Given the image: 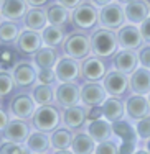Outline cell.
Masks as SVG:
<instances>
[{"label": "cell", "instance_id": "cell-41", "mask_svg": "<svg viewBox=\"0 0 150 154\" xmlns=\"http://www.w3.org/2000/svg\"><path fill=\"white\" fill-rule=\"evenodd\" d=\"M137 143H132V141H122L119 144V151L117 154H134L137 149H135Z\"/></svg>", "mask_w": 150, "mask_h": 154}, {"label": "cell", "instance_id": "cell-38", "mask_svg": "<svg viewBox=\"0 0 150 154\" xmlns=\"http://www.w3.org/2000/svg\"><path fill=\"white\" fill-rule=\"evenodd\" d=\"M15 61H17V56L12 49H8V48L0 49V66L2 67H13L17 64Z\"/></svg>", "mask_w": 150, "mask_h": 154}, {"label": "cell", "instance_id": "cell-15", "mask_svg": "<svg viewBox=\"0 0 150 154\" xmlns=\"http://www.w3.org/2000/svg\"><path fill=\"white\" fill-rule=\"evenodd\" d=\"M30 126H28L27 122H23L21 118H17V120H10V123L7 125V128L3 130V138L7 141H13V143H27L28 136H30Z\"/></svg>", "mask_w": 150, "mask_h": 154}, {"label": "cell", "instance_id": "cell-27", "mask_svg": "<svg viewBox=\"0 0 150 154\" xmlns=\"http://www.w3.org/2000/svg\"><path fill=\"white\" fill-rule=\"evenodd\" d=\"M48 15V23L54 25V26H64L69 21H73V13L69 12V8L63 7L61 3H56V5H51L46 12Z\"/></svg>", "mask_w": 150, "mask_h": 154}, {"label": "cell", "instance_id": "cell-19", "mask_svg": "<svg viewBox=\"0 0 150 154\" xmlns=\"http://www.w3.org/2000/svg\"><path fill=\"white\" fill-rule=\"evenodd\" d=\"M28 12V3L27 0H3L0 5V13L5 20L18 21L25 18Z\"/></svg>", "mask_w": 150, "mask_h": 154}, {"label": "cell", "instance_id": "cell-34", "mask_svg": "<svg viewBox=\"0 0 150 154\" xmlns=\"http://www.w3.org/2000/svg\"><path fill=\"white\" fill-rule=\"evenodd\" d=\"M15 79L10 72L0 71V97H5V95H10L15 89Z\"/></svg>", "mask_w": 150, "mask_h": 154}, {"label": "cell", "instance_id": "cell-52", "mask_svg": "<svg viewBox=\"0 0 150 154\" xmlns=\"http://www.w3.org/2000/svg\"><path fill=\"white\" fill-rule=\"evenodd\" d=\"M147 98H148V102H150V94H148V95H147Z\"/></svg>", "mask_w": 150, "mask_h": 154}, {"label": "cell", "instance_id": "cell-28", "mask_svg": "<svg viewBox=\"0 0 150 154\" xmlns=\"http://www.w3.org/2000/svg\"><path fill=\"white\" fill-rule=\"evenodd\" d=\"M33 62L40 69L54 67L56 62H58V54H56V51H54L53 48H50V46L40 48V49L33 54Z\"/></svg>", "mask_w": 150, "mask_h": 154}, {"label": "cell", "instance_id": "cell-25", "mask_svg": "<svg viewBox=\"0 0 150 154\" xmlns=\"http://www.w3.org/2000/svg\"><path fill=\"white\" fill-rule=\"evenodd\" d=\"M50 146H51V139L46 136L45 131L40 130L30 133V136L27 139V148L33 154H45L50 149Z\"/></svg>", "mask_w": 150, "mask_h": 154}, {"label": "cell", "instance_id": "cell-47", "mask_svg": "<svg viewBox=\"0 0 150 154\" xmlns=\"http://www.w3.org/2000/svg\"><path fill=\"white\" fill-rule=\"evenodd\" d=\"M93 2V5H96V7H106V5H109V3H112L114 0H91Z\"/></svg>", "mask_w": 150, "mask_h": 154}, {"label": "cell", "instance_id": "cell-20", "mask_svg": "<svg viewBox=\"0 0 150 154\" xmlns=\"http://www.w3.org/2000/svg\"><path fill=\"white\" fill-rule=\"evenodd\" d=\"M41 45H43L41 35L38 31H33V30L21 31L18 39H17V46L23 54H35L41 48Z\"/></svg>", "mask_w": 150, "mask_h": 154}, {"label": "cell", "instance_id": "cell-49", "mask_svg": "<svg viewBox=\"0 0 150 154\" xmlns=\"http://www.w3.org/2000/svg\"><path fill=\"white\" fill-rule=\"evenodd\" d=\"M134 154H150V152H148V151H147V149H145V148H144V149H137V151H135Z\"/></svg>", "mask_w": 150, "mask_h": 154}, {"label": "cell", "instance_id": "cell-3", "mask_svg": "<svg viewBox=\"0 0 150 154\" xmlns=\"http://www.w3.org/2000/svg\"><path fill=\"white\" fill-rule=\"evenodd\" d=\"M64 54L73 59H86L89 56L91 49V38H87L84 33H73L63 43Z\"/></svg>", "mask_w": 150, "mask_h": 154}, {"label": "cell", "instance_id": "cell-16", "mask_svg": "<svg viewBox=\"0 0 150 154\" xmlns=\"http://www.w3.org/2000/svg\"><path fill=\"white\" fill-rule=\"evenodd\" d=\"M140 66L139 54L134 49H120L114 54V67L124 74H132L135 69Z\"/></svg>", "mask_w": 150, "mask_h": 154}, {"label": "cell", "instance_id": "cell-4", "mask_svg": "<svg viewBox=\"0 0 150 154\" xmlns=\"http://www.w3.org/2000/svg\"><path fill=\"white\" fill-rule=\"evenodd\" d=\"M61 122V115L58 112L56 107L53 105H41L36 108L35 115H33V126L40 131H54L58 128V125Z\"/></svg>", "mask_w": 150, "mask_h": 154}, {"label": "cell", "instance_id": "cell-48", "mask_svg": "<svg viewBox=\"0 0 150 154\" xmlns=\"http://www.w3.org/2000/svg\"><path fill=\"white\" fill-rule=\"evenodd\" d=\"M53 154H74V152L69 151V149H60V151H54Z\"/></svg>", "mask_w": 150, "mask_h": 154}, {"label": "cell", "instance_id": "cell-6", "mask_svg": "<svg viewBox=\"0 0 150 154\" xmlns=\"http://www.w3.org/2000/svg\"><path fill=\"white\" fill-rule=\"evenodd\" d=\"M117 39H119V46L122 49H140L144 46V38H142V33L139 25H132L127 23L117 30Z\"/></svg>", "mask_w": 150, "mask_h": 154}, {"label": "cell", "instance_id": "cell-53", "mask_svg": "<svg viewBox=\"0 0 150 154\" xmlns=\"http://www.w3.org/2000/svg\"><path fill=\"white\" fill-rule=\"evenodd\" d=\"M0 18H2V13H0Z\"/></svg>", "mask_w": 150, "mask_h": 154}, {"label": "cell", "instance_id": "cell-9", "mask_svg": "<svg viewBox=\"0 0 150 154\" xmlns=\"http://www.w3.org/2000/svg\"><path fill=\"white\" fill-rule=\"evenodd\" d=\"M107 74V67L106 62L101 59L99 56H93V57H86L81 64V77L87 82H97L102 80L104 75Z\"/></svg>", "mask_w": 150, "mask_h": 154}, {"label": "cell", "instance_id": "cell-44", "mask_svg": "<svg viewBox=\"0 0 150 154\" xmlns=\"http://www.w3.org/2000/svg\"><path fill=\"white\" fill-rule=\"evenodd\" d=\"M58 2H60L63 7L69 8V10H74V8H78V7L83 3V0H58Z\"/></svg>", "mask_w": 150, "mask_h": 154}, {"label": "cell", "instance_id": "cell-30", "mask_svg": "<svg viewBox=\"0 0 150 154\" xmlns=\"http://www.w3.org/2000/svg\"><path fill=\"white\" fill-rule=\"evenodd\" d=\"M71 151L74 154H93L96 151V141L87 133H79L73 139Z\"/></svg>", "mask_w": 150, "mask_h": 154}, {"label": "cell", "instance_id": "cell-56", "mask_svg": "<svg viewBox=\"0 0 150 154\" xmlns=\"http://www.w3.org/2000/svg\"><path fill=\"white\" fill-rule=\"evenodd\" d=\"M0 100H2V97H0Z\"/></svg>", "mask_w": 150, "mask_h": 154}, {"label": "cell", "instance_id": "cell-37", "mask_svg": "<svg viewBox=\"0 0 150 154\" xmlns=\"http://www.w3.org/2000/svg\"><path fill=\"white\" fill-rule=\"evenodd\" d=\"M56 72H54V67H50V69H40L38 71V75H36V80L40 84H46V85H53L56 82Z\"/></svg>", "mask_w": 150, "mask_h": 154}, {"label": "cell", "instance_id": "cell-45", "mask_svg": "<svg viewBox=\"0 0 150 154\" xmlns=\"http://www.w3.org/2000/svg\"><path fill=\"white\" fill-rule=\"evenodd\" d=\"M10 123V120H8V115H7L3 110H0V133H3V130L7 128V125Z\"/></svg>", "mask_w": 150, "mask_h": 154}, {"label": "cell", "instance_id": "cell-50", "mask_svg": "<svg viewBox=\"0 0 150 154\" xmlns=\"http://www.w3.org/2000/svg\"><path fill=\"white\" fill-rule=\"evenodd\" d=\"M145 149L150 152V139H147V141H145Z\"/></svg>", "mask_w": 150, "mask_h": 154}, {"label": "cell", "instance_id": "cell-54", "mask_svg": "<svg viewBox=\"0 0 150 154\" xmlns=\"http://www.w3.org/2000/svg\"><path fill=\"white\" fill-rule=\"evenodd\" d=\"M2 2H3V0H0V3H2Z\"/></svg>", "mask_w": 150, "mask_h": 154}, {"label": "cell", "instance_id": "cell-14", "mask_svg": "<svg viewBox=\"0 0 150 154\" xmlns=\"http://www.w3.org/2000/svg\"><path fill=\"white\" fill-rule=\"evenodd\" d=\"M107 98L104 85L97 82H87L81 87V102L86 107H97Z\"/></svg>", "mask_w": 150, "mask_h": 154}, {"label": "cell", "instance_id": "cell-11", "mask_svg": "<svg viewBox=\"0 0 150 154\" xmlns=\"http://www.w3.org/2000/svg\"><path fill=\"white\" fill-rule=\"evenodd\" d=\"M126 113L130 120H135V122L150 115V102L147 95H130L126 102Z\"/></svg>", "mask_w": 150, "mask_h": 154}, {"label": "cell", "instance_id": "cell-17", "mask_svg": "<svg viewBox=\"0 0 150 154\" xmlns=\"http://www.w3.org/2000/svg\"><path fill=\"white\" fill-rule=\"evenodd\" d=\"M129 87L132 94L139 95H148L150 94V69L147 67H137L129 75Z\"/></svg>", "mask_w": 150, "mask_h": 154}, {"label": "cell", "instance_id": "cell-55", "mask_svg": "<svg viewBox=\"0 0 150 154\" xmlns=\"http://www.w3.org/2000/svg\"><path fill=\"white\" fill-rule=\"evenodd\" d=\"M147 2H148V3H150V0H147Z\"/></svg>", "mask_w": 150, "mask_h": 154}, {"label": "cell", "instance_id": "cell-32", "mask_svg": "<svg viewBox=\"0 0 150 154\" xmlns=\"http://www.w3.org/2000/svg\"><path fill=\"white\" fill-rule=\"evenodd\" d=\"M20 28L15 21L12 20H7L3 23H0V43H17L18 36H20Z\"/></svg>", "mask_w": 150, "mask_h": 154}, {"label": "cell", "instance_id": "cell-40", "mask_svg": "<svg viewBox=\"0 0 150 154\" xmlns=\"http://www.w3.org/2000/svg\"><path fill=\"white\" fill-rule=\"evenodd\" d=\"M139 62H140L142 67H147L150 69V43H147V45H144L139 49Z\"/></svg>", "mask_w": 150, "mask_h": 154}, {"label": "cell", "instance_id": "cell-42", "mask_svg": "<svg viewBox=\"0 0 150 154\" xmlns=\"http://www.w3.org/2000/svg\"><path fill=\"white\" fill-rule=\"evenodd\" d=\"M91 110L87 112V120L89 122H93V120H99V118H102L104 116V113H102V107H89Z\"/></svg>", "mask_w": 150, "mask_h": 154}, {"label": "cell", "instance_id": "cell-35", "mask_svg": "<svg viewBox=\"0 0 150 154\" xmlns=\"http://www.w3.org/2000/svg\"><path fill=\"white\" fill-rule=\"evenodd\" d=\"M0 154H30V149L28 148H21L18 143L13 141H3L0 144Z\"/></svg>", "mask_w": 150, "mask_h": 154}, {"label": "cell", "instance_id": "cell-13", "mask_svg": "<svg viewBox=\"0 0 150 154\" xmlns=\"http://www.w3.org/2000/svg\"><path fill=\"white\" fill-rule=\"evenodd\" d=\"M124 10H126L127 21L139 26L150 17V3L147 0H132L124 5Z\"/></svg>", "mask_w": 150, "mask_h": 154}, {"label": "cell", "instance_id": "cell-2", "mask_svg": "<svg viewBox=\"0 0 150 154\" xmlns=\"http://www.w3.org/2000/svg\"><path fill=\"white\" fill-rule=\"evenodd\" d=\"M126 10L119 2H112L109 5L102 7L99 10V25L101 28L107 30H119L122 25H126Z\"/></svg>", "mask_w": 150, "mask_h": 154}, {"label": "cell", "instance_id": "cell-10", "mask_svg": "<svg viewBox=\"0 0 150 154\" xmlns=\"http://www.w3.org/2000/svg\"><path fill=\"white\" fill-rule=\"evenodd\" d=\"M54 72L60 82H74L78 77H81V64L73 57H61L54 66Z\"/></svg>", "mask_w": 150, "mask_h": 154}, {"label": "cell", "instance_id": "cell-8", "mask_svg": "<svg viewBox=\"0 0 150 154\" xmlns=\"http://www.w3.org/2000/svg\"><path fill=\"white\" fill-rule=\"evenodd\" d=\"M36 108L38 107H36V102L33 100V97H30L27 94H18L10 102V112L15 118H21V120L33 118Z\"/></svg>", "mask_w": 150, "mask_h": 154}, {"label": "cell", "instance_id": "cell-7", "mask_svg": "<svg viewBox=\"0 0 150 154\" xmlns=\"http://www.w3.org/2000/svg\"><path fill=\"white\" fill-rule=\"evenodd\" d=\"M102 85H104L106 92L109 95H112V97L124 95L130 89L129 87V74H124V72L117 71V69L109 71L104 75V79H102Z\"/></svg>", "mask_w": 150, "mask_h": 154}, {"label": "cell", "instance_id": "cell-22", "mask_svg": "<svg viewBox=\"0 0 150 154\" xmlns=\"http://www.w3.org/2000/svg\"><path fill=\"white\" fill-rule=\"evenodd\" d=\"M102 113H104V118L109 120V122H116V120H122L126 113V103L120 100L119 97H112L109 95L104 102H102Z\"/></svg>", "mask_w": 150, "mask_h": 154}, {"label": "cell", "instance_id": "cell-21", "mask_svg": "<svg viewBox=\"0 0 150 154\" xmlns=\"http://www.w3.org/2000/svg\"><path fill=\"white\" fill-rule=\"evenodd\" d=\"M87 122V112L84 107L73 105V107L64 108L63 112V123L68 130H79L83 125Z\"/></svg>", "mask_w": 150, "mask_h": 154}, {"label": "cell", "instance_id": "cell-29", "mask_svg": "<svg viewBox=\"0 0 150 154\" xmlns=\"http://www.w3.org/2000/svg\"><path fill=\"white\" fill-rule=\"evenodd\" d=\"M51 146L54 148V151H60V149H69L73 146V136L71 130L68 128H56V130L51 133Z\"/></svg>", "mask_w": 150, "mask_h": 154}, {"label": "cell", "instance_id": "cell-23", "mask_svg": "<svg viewBox=\"0 0 150 154\" xmlns=\"http://www.w3.org/2000/svg\"><path fill=\"white\" fill-rule=\"evenodd\" d=\"M87 134L94 139L96 143H102V141H107L111 139L112 133V123L109 120H93L89 125H87Z\"/></svg>", "mask_w": 150, "mask_h": 154}, {"label": "cell", "instance_id": "cell-31", "mask_svg": "<svg viewBox=\"0 0 150 154\" xmlns=\"http://www.w3.org/2000/svg\"><path fill=\"white\" fill-rule=\"evenodd\" d=\"M43 43L50 48H58L61 43H64V30L63 26H54V25H48L41 33Z\"/></svg>", "mask_w": 150, "mask_h": 154}, {"label": "cell", "instance_id": "cell-5", "mask_svg": "<svg viewBox=\"0 0 150 154\" xmlns=\"http://www.w3.org/2000/svg\"><path fill=\"white\" fill-rule=\"evenodd\" d=\"M73 23L76 28H81V30H89L96 23H99V12L96 5L83 2L78 8L73 10Z\"/></svg>", "mask_w": 150, "mask_h": 154}, {"label": "cell", "instance_id": "cell-36", "mask_svg": "<svg viewBox=\"0 0 150 154\" xmlns=\"http://www.w3.org/2000/svg\"><path fill=\"white\" fill-rule=\"evenodd\" d=\"M135 130H137L139 139H142V141L150 139V115L137 120V122H135Z\"/></svg>", "mask_w": 150, "mask_h": 154}, {"label": "cell", "instance_id": "cell-24", "mask_svg": "<svg viewBox=\"0 0 150 154\" xmlns=\"http://www.w3.org/2000/svg\"><path fill=\"white\" fill-rule=\"evenodd\" d=\"M25 26L28 28V30H33V31H40V30H45L46 26H48V15H46L45 10H41L40 7H33V8H30L27 12V15H25Z\"/></svg>", "mask_w": 150, "mask_h": 154}, {"label": "cell", "instance_id": "cell-46", "mask_svg": "<svg viewBox=\"0 0 150 154\" xmlns=\"http://www.w3.org/2000/svg\"><path fill=\"white\" fill-rule=\"evenodd\" d=\"M27 3L30 7H43L45 3H48V0H27Z\"/></svg>", "mask_w": 150, "mask_h": 154}, {"label": "cell", "instance_id": "cell-39", "mask_svg": "<svg viewBox=\"0 0 150 154\" xmlns=\"http://www.w3.org/2000/svg\"><path fill=\"white\" fill-rule=\"evenodd\" d=\"M119 151V144H116L112 139L102 141L96 146V154H117Z\"/></svg>", "mask_w": 150, "mask_h": 154}, {"label": "cell", "instance_id": "cell-51", "mask_svg": "<svg viewBox=\"0 0 150 154\" xmlns=\"http://www.w3.org/2000/svg\"><path fill=\"white\" fill-rule=\"evenodd\" d=\"M117 2H120V3H124V5H126V3H129V2H132V0H117Z\"/></svg>", "mask_w": 150, "mask_h": 154}, {"label": "cell", "instance_id": "cell-1", "mask_svg": "<svg viewBox=\"0 0 150 154\" xmlns=\"http://www.w3.org/2000/svg\"><path fill=\"white\" fill-rule=\"evenodd\" d=\"M117 48H119V39H117V33H114V30L99 28L91 36V49L99 57L114 56L117 53Z\"/></svg>", "mask_w": 150, "mask_h": 154}, {"label": "cell", "instance_id": "cell-12", "mask_svg": "<svg viewBox=\"0 0 150 154\" xmlns=\"http://www.w3.org/2000/svg\"><path fill=\"white\" fill-rule=\"evenodd\" d=\"M54 97L58 103L64 108L78 105V102L81 100V87H78L74 82H61V85L54 92Z\"/></svg>", "mask_w": 150, "mask_h": 154}, {"label": "cell", "instance_id": "cell-33", "mask_svg": "<svg viewBox=\"0 0 150 154\" xmlns=\"http://www.w3.org/2000/svg\"><path fill=\"white\" fill-rule=\"evenodd\" d=\"M33 100L36 102L38 107L41 105H50L54 98V90L51 89V85H46V84H40L33 89V94H31Z\"/></svg>", "mask_w": 150, "mask_h": 154}, {"label": "cell", "instance_id": "cell-43", "mask_svg": "<svg viewBox=\"0 0 150 154\" xmlns=\"http://www.w3.org/2000/svg\"><path fill=\"white\" fill-rule=\"evenodd\" d=\"M139 28H140V33H142V38H144V41H145V43H150V17H148Z\"/></svg>", "mask_w": 150, "mask_h": 154}, {"label": "cell", "instance_id": "cell-26", "mask_svg": "<svg viewBox=\"0 0 150 154\" xmlns=\"http://www.w3.org/2000/svg\"><path fill=\"white\" fill-rule=\"evenodd\" d=\"M112 133H114L116 138H119L120 141H132V143H137L139 139V134H137V130L135 126H132L127 120H116L112 122Z\"/></svg>", "mask_w": 150, "mask_h": 154}, {"label": "cell", "instance_id": "cell-18", "mask_svg": "<svg viewBox=\"0 0 150 154\" xmlns=\"http://www.w3.org/2000/svg\"><path fill=\"white\" fill-rule=\"evenodd\" d=\"M12 75L15 79V84L20 87H30L35 84L36 80V75L38 72L35 71V67L27 61H21V62H17L13 66V71H12Z\"/></svg>", "mask_w": 150, "mask_h": 154}]
</instances>
